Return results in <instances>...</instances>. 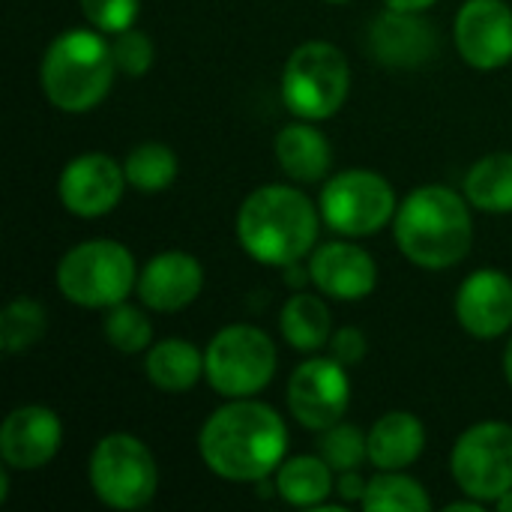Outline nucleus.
Listing matches in <instances>:
<instances>
[{
  "label": "nucleus",
  "mask_w": 512,
  "mask_h": 512,
  "mask_svg": "<svg viewBox=\"0 0 512 512\" xmlns=\"http://www.w3.org/2000/svg\"><path fill=\"white\" fill-rule=\"evenodd\" d=\"M465 198L486 213H512V153H489L465 177Z\"/></svg>",
  "instance_id": "b1692460"
},
{
  "label": "nucleus",
  "mask_w": 512,
  "mask_h": 512,
  "mask_svg": "<svg viewBox=\"0 0 512 512\" xmlns=\"http://www.w3.org/2000/svg\"><path fill=\"white\" fill-rule=\"evenodd\" d=\"M456 318L477 339H498L512 327V279L486 267L471 273L456 294Z\"/></svg>",
  "instance_id": "2eb2a0df"
},
{
  "label": "nucleus",
  "mask_w": 512,
  "mask_h": 512,
  "mask_svg": "<svg viewBox=\"0 0 512 512\" xmlns=\"http://www.w3.org/2000/svg\"><path fill=\"white\" fill-rule=\"evenodd\" d=\"M450 471L468 498L495 504L512 489V426L510 423H477L453 447Z\"/></svg>",
  "instance_id": "9d476101"
},
{
  "label": "nucleus",
  "mask_w": 512,
  "mask_h": 512,
  "mask_svg": "<svg viewBox=\"0 0 512 512\" xmlns=\"http://www.w3.org/2000/svg\"><path fill=\"white\" fill-rule=\"evenodd\" d=\"M276 159L279 168L297 183H318L330 174L333 147L321 129L306 123H291L276 135Z\"/></svg>",
  "instance_id": "aec40b11"
},
{
  "label": "nucleus",
  "mask_w": 512,
  "mask_h": 512,
  "mask_svg": "<svg viewBox=\"0 0 512 512\" xmlns=\"http://www.w3.org/2000/svg\"><path fill=\"white\" fill-rule=\"evenodd\" d=\"M141 0H81L84 18L102 33H123L135 24Z\"/></svg>",
  "instance_id": "c756f323"
},
{
  "label": "nucleus",
  "mask_w": 512,
  "mask_h": 512,
  "mask_svg": "<svg viewBox=\"0 0 512 512\" xmlns=\"http://www.w3.org/2000/svg\"><path fill=\"white\" fill-rule=\"evenodd\" d=\"M6 495H9V465L0 474V501H6Z\"/></svg>",
  "instance_id": "e433bc0d"
},
{
  "label": "nucleus",
  "mask_w": 512,
  "mask_h": 512,
  "mask_svg": "<svg viewBox=\"0 0 512 512\" xmlns=\"http://www.w3.org/2000/svg\"><path fill=\"white\" fill-rule=\"evenodd\" d=\"M330 357H336L342 366H357L366 357V336L357 327H342L330 336Z\"/></svg>",
  "instance_id": "2f4dec72"
},
{
  "label": "nucleus",
  "mask_w": 512,
  "mask_h": 512,
  "mask_svg": "<svg viewBox=\"0 0 512 512\" xmlns=\"http://www.w3.org/2000/svg\"><path fill=\"white\" fill-rule=\"evenodd\" d=\"M138 285L132 252L117 240H84L57 264L60 294L84 309H111Z\"/></svg>",
  "instance_id": "39448f33"
},
{
  "label": "nucleus",
  "mask_w": 512,
  "mask_h": 512,
  "mask_svg": "<svg viewBox=\"0 0 512 512\" xmlns=\"http://www.w3.org/2000/svg\"><path fill=\"white\" fill-rule=\"evenodd\" d=\"M276 345L252 324L222 327L204 351V378L225 399H249L276 375Z\"/></svg>",
  "instance_id": "6e6552de"
},
{
  "label": "nucleus",
  "mask_w": 512,
  "mask_h": 512,
  "mask_svg": "<svg viewBox=\"0 0 512 512\" xmlns=\"http://www.w3.org/2000/svg\"><path fill=\"white\" fill-rule=\"evenodd\" d=\"M393 234L411 264L426 270L456 267L474 243L468 198L447 186H420L399 204Z\"/></svg>",
  "instance_id": "f03ea898"
},
{
  "label": "nucleus",
  "mask_w": 512,
  "mask_h": 512,
  "mask_svg": "<svg viewBox=\"0 0 512 512\" xmlns=\"http://www.w3.org/2000/svg\"><path fill=\"white\" fill-rule=\"evenodd\" d=\"M504 375H507V381H510L512 387V339L510 345H507V351H504Z\"/></svg>",
  "instance_id": "c9c22d12"
},
{
  "label": "nucleus",
  "mask_w": 512,
  "mask_h": 512,
  "mask_svg": "<svg viewBox=\"0 0 512 512\" xmlns=\"http://www.w3.org/2000/svg\"><path fill=\"white\" fill-rule=\"evenodd\" d=\"M204 288V270L198 258L180 249L153 255L138 273V297L153 312H180L198 300Z\"/></svg>",
  "instance_id": "dca6fc26"
},
{
  "label": "nucleus",
  "mask_w": 512,
  "mask_h": 512,
  "mask_svg": "<svg viewBox=\"0 0 512 512\" xmlns=\"http://www.w3.org/2000/svg\"><path fill=\"white\" fill-rule=\"evenodd\" d=\"M444 512H483V501H477V498H471V501H453V504H447Z\"/></svg>",
  "instance_id": "f704fd0d"
},
{
  "label": "nucleus",
  "mask_w": 512,
  "mask_h": 512,
  "mask_svg": "<svg viewBox=\"0 0 512 512\" xmlns=\"http://www.w3.org/2000/svg\"><path fill=\"white\" fill-rule=\"evenodd\" d=\"M396 192L378 171L348 168L330 177L321 189L324 222L345 237L378 234L396 216Z\"/></svg>",
  "instance_id": "1a4fd4ad"
},
{
  "label": "nucleus",
  "mask_w": 512,
  "mask_h": 512,
  "mask_svg": "<svg viewBox=\"0 0 512 512\" xmlns=\"http://www.w3.org/2000/svg\"><path fill=\"white\" fill-rule=\"evenodd\" d=\"M123 171L129 186H135L138 192H162L177 177V156L168 144L144 141L129 150Z\"/></svg>",
  "instance_id": "bb28decb"
},
{
  "label": "nucleus",
  "mask_w": 512,
  "mask_h": 512,
  "mask_svg": "<svg viewBox=\"0 0 512 512\" xmlns=\"http://www.w3.org/2000/svg\"><path fill=\"white\" fill-rule=\"evenodd\" d=\"M456 48L474 69H501L512 60V9L504 0H465L456 15Z\"/></svg>",
  "instance_id": "f8f14e48"
},
{
  "label": "nucleus",
  "mask_w": 512,
  "mask_h": 512,
  "mask_svg": "<svg viewBox=\"0 0 512 512\" xmlns=\"http://www.w3.org/2000/svg\"><path fill=\"white\" fill-rule=\"evenodd\" d=\"M144 372L165 393H186L204 375V354L186 339H162L147 348Z\"/></svg>",
  "instance_id": "412c9836"
},
{
  "label": "nucleus",
  "mask_w": 512,
  "mask_h": 512,
  "mask_svg": "<svg viewBox=\"0 0 512 512\" xmlns=\"http://www.w3.org/2000/svg\"><path fill=\"white\" fill-rule=\"evenodd\" d=\"M276 492L291 507H321L333 492V468L321 456L285 459L276 471Z\"/></svg>",
  "instance_id": "4be33fe9"
},
{
  "label": "nucleus",
  "mask_w": 512,
  "mask_h": 512,
  "mask_svg": "<svg viewBox=\"0 0 512 512\" xmlns=\"http://www.w3.org/2000/svg\"><path fill=\"white\" fill-rule=\"evenodd\" d=\"M204 465L231 483H261L288 453L285 420L264 402L231 399L207 417L198 435Z\"/></svg>",
  "instance_id": "f257e3e1"
},
{
  "label": "nucleus",
  "mask_w": 512,
  "mask_h": 512,
  "mask_svg": "<svg viewBox=\"0 0 512 512\" xmlns=\"http://www.w3.org/2000/svg\"><path fill=\"white\" fill-rule=\"evenodd\" d=\"M87 480L105 507L132 512L153 501L159 489V468L141 438L129 432H111L93 447Z\"/></svg>",
  "instance_id": "423d86ee"
},
{
  "label": "nucleus",
  "mask_w": 512,
  "mask_h": 512,
  "mask_svg": "<svg viewBox=\"0 0 512 512\" xmlns=\"http://www.w3.org/2000/svg\"><path fill=\"white\" fill-rule=\"evenodd\" d=\"M105 339L114 351L120 354H141L150 348L153 342V327L144 318L141 309L129 306V303H117L108 309L105 315Z\"/></svg>",
  "instance_id": "cd10ccee"
},
{
  "label": "nucleus",
  "mask_w": 512,
  "mask_h": 512,
  "mask_svg": "<svg viewBox=\"0 0 512 512\" xmlns=\"http://www.w3.org/2000/svg\"><path fill=\"white\" fill-rule=\"evenodd\" d=\"M345 369L348 366L336 357H312L294 369L288 381V411L303 429L324 432L345 417L351 402V381Z\"/></svg>",
  "instance_id": "9b49d317"
},
{
  "label": "nucleus",
  "mask_w": 512,
  "mask_h": 512,
  "mask_svg": "<svg viewBox=\"0 0 512 512\" xmlns=\"http://www.w3.org/2000/svg\"><path fill=\"white\" fill-rule=\"evenodd\" d=\"M126 183V171L108 153H81L63 168L57 195L69 213L96 219L120 204Z\"/></svg>",
  "instance_id": "ddd939ff"
},
{
  "label": "nucleus",
  "mask_w": 512,
  "mask_h": 512,
  "mask_svg": "<svg viewBox=\"0 0 512 512\" xmlns=\"http://www.w3.org/2000/svg\"><path fill=\"white\" fill-rule=\"evenodd\" d=\"M111 51H114V60H117V69L123 75H144L150 66H153V42L144 30H123L117 33V39L111 42Z\"/></svg>",
  "instance_id": "7c9ffc66"
},
{
  "label": "nucleus",
  "mask_w": 512,
  "mask_h": 512,
  "mask_svg": "<svg viewBox=\"0 0 512 512\" xmlns=\"http://www.w3.org/2000/svg\"><path fill=\"white\" fill-rule=\"evenodd\" d=\"M366 486H369V483L360 477V468H354V471H342V474H339V486H336V492H339L348 504H354V501H360V504H363Z\"/></svg>",
  "instance_id": "473e14b6"
},
{
  "label": "nucleus",
  "mask_w": 512,
  "mask_h": 512,
  "mask_svg": "<svg viewBox=\"0 0 512 512\" xmlns=\"http://www.w3.org/2000/svg\"><path fill=\"white\" fill-rule=\"evenodd\" d=\"M309 276L321 294L342 300V303H354L375 291L378 264L366 249L336 240V243H327L312 252Z\"/></svg>",
  "instance_id": "f3484780"
},
{
  "label": "nucleus",
  "mask_w": 512,
  "mask_h": 512,
  "mask_svg": "<svg viewBox=\"0 0 512 512\" xmlns=\"http://www.w3.org/2000/svg\"><path fill=\"white\" fill-rule=\"evenodd\" d=\"M117 60L102 30L72 27L51 39L39 63V87L45 99L66 111H93L111 90Z\"/></svg>",
  "instance_id": "20e7f679"
},
{
  "label": "nucleus",
  "mask_w": 512,
  "mask_h": 512,
  "mask_svg": "<svg viewBox=\"0 0 512 512\" xmlns=\"http://www.w3.org/2000/svg\"><path fill=\"white\" fill-rule=\"evenodd\" d=\"M63 444V423L45 405H21L0 426V456L15 471L45 468Z\"/></svg>",
  "instance_id": "4468645a"
},
{
  "label": "nucleus",
  "mask_w": 512,
  "mask_h": 512,
  "mask_svg": "<svg viewBox=\"0 0 512 512\" xmlns=\"http://www.w3.org/2000/svg\"><path fill=\"white\" fill-rule=\"evenodd\" d=\"M384 3H387V9H396V12H426L438 0H384Z\"/></svg>",
  "instance_id": "72a5a7b5"
},
{
  "label": "nucleus",
  "mask_w": 512,
  "mask_h": 512,
  "mask_svg": "<svg viewBox=\"0 0 512 512\" xmlns=\"http://www.w3.org/2000/svg\"><path fill=\"white\" fill-rule=\"evenodd\" d=\"M351 66L333 42H303L285 63L282 99L300 120H330L348 99Z\"/></svg>",
  "instance_id": "0eeeda50"
},
{
  "label": "nucleus",
  "mask_w": 512,
  "mask_h": 512,
  "mask_svg": "<svg viewBox=\"0 0 512 512\" xmlns=\"http://www.w3.org/2000/svg\"><path fill=\"white\" fill-rule=\"evenodd\" d=\"M318 456L336 471H354L360 468L363 459H369V435H363L357 426L351 423H336L330 429L321 432V441H318Z\"/></svg>",
  "instance_id": "c85d7f7f"
},
{
  "label": "nucleus",
  "mask_w": 512,
  "mask_h": 512,
  "mask_svg": "<svg viewBox=\"0 0 512 512\" xmlns=\"http://www.w3.org/2000/svg\"><path fill=\"white\" fill-rule=\"evenodd\" d=\"M426 447V426L411 411H390L369 429V462L378 471H405Z\"/></svg>",
  "instance_id": "6ab92c4d"
},
{
  "label": "nucleus",
  "mask_w": 512,
  "mask_h": 512,
  "mask_svg": "<svg viewBox=\"0 0 512 512\" xmlns=\"http://www.w3.org/2000/svg\"><path fill=\"white\" fill-rule=\"evenodd\" d=\"M432 507L426 489L402 474V471H381L375 480H369L363 495L366 512H426Z\"/></svg>",
  "instance_id": "393cba45"
},
{
  "label": "nucleus",
  "mask_w": 512,
  "mask_h": 512,
  "mask_svg": "<svg viewBox=\"0 0 512 512\" xmlns=\"http://www.w3.org/2000/svg\"><path fill=\"white\" fill-rule=\"evenodd\" d=\"M369 48L378 63L408 69L426 63L435 54L438 36L435 27L420 12L387 9L369 27Z\"/></svg>",
  "instance_id": "a211bd4d"
},
{
  "label": "nucleus",
  "mask_w": 512,
  "mask_h": 512,
  "mask_svg": "<svg viewBox=\"0 0 512 512\" xmlns=\"http://www.w3.org/2000/svg\"><path fill=\"white\" fill-rule=\"evenodd\" d=\"M327 3H348V0H327Z\"/></svg>",
  "instance_id": "58836bf2"
},
{
  "label": "nucleus",
  "mask_w": 512,
  "mask_h": 512,
  "mask_svg": "<svg viewBox=\"0 0 512 512\" xmlns=\"http://www.w3.org/2000/svg\"><path fill=\"white\" fill-rule=\"evenodd\" d=\"M48 330V312L33 297H15L0 315V351L3 354H24Z\"/></svg>",
  "instance_id": "a878e982"
},
{
  "label": "nucleus",
  "mask_w": 512,
  "mask_h": 512,
  "mask_svg": "<svg viewBox=\"0 0 512 512\" xmlns=\"http://www.w3.org/2000/svg\"><path fill=\"white\" fill-rule=\"evenodd\" d=\"M330 309L321 297L312 294H294L279 315V330L285 336V342L297 351H321L324 345H330L333 336V324H330Z\"/></svg>",
  "instance_id": "5701e85b"
},
{
  "label": "nucleus",
  "mask_w": 512,
  "mask_h": 512,
  "mask_svg": "<svg viewBox=\"0 0 512 512\" xmlns=\"http://www.w3.org/2000/svg\"><path fill=\"white\" fill-rule=\"evenodd\" d=\"M495 507H498L501 512H512V489L507 492V495H501V498L495 501Z\"/></svg>",
  "instance_id": "4c0bfd02"
},
{
  "label": "nucleus",
  "mask_w": 512,
  "mask_h": 512,
  "mask_svg": "<svg viewBox=\"0 0 512 512\" xmlns=\"http://www.w3.org/2000/svg\"><path fill=\"white\" fill-rule=\"evenodd\" d=\"M237 240L249 258L288 267L312 252L318 240V210L300 189L282 183L261 186L240 204Z\"/></svg>",
  "instance_id": "7ed1b4c3"
}]
</instances>
